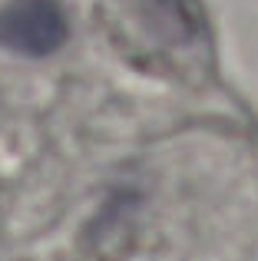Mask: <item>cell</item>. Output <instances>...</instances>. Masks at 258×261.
<instances>
[{
	"label": "cell",
	"instance_id": "6da1fadb",
	"mask_svg": "<svg viewBox=\"0 0 258 261\" xmlns=\"http://www.w3.org/2000/svg\"><path fill=\"white\" fill-rule=\"evenodd\" d=\"M70 37L60 0H13L0 10V46L23 57H50Z\"/></svg>",
	"mask_w": 258,
	"mask_h": 261
}]
</instances>
